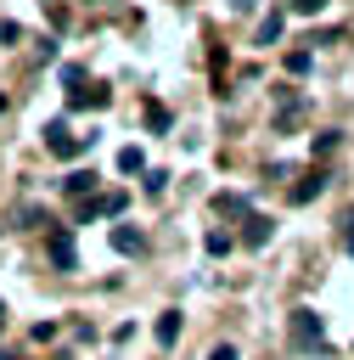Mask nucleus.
Returning a JSON list of instances; mask_svg holds the SVG:
<instances>
[{"mask_svg": "<svg viewBox=\"0 0 354 360\" xmlns=\"http://www.w3.org/2000/svg\"><path fill=\"white\" fill-rule=\"evenodd\" d=\"M118 169H124V174H140V169H146V152H140V146H124V152H118Z\"/></svg>", "mask_w": 354, "mask_h": 360, "instance_id": "ddd939ff", "label": "nucleus"}, {"mask_svg": "<svg viewBox=\"0 0 354 360\" xmlns=\"http://www.w3.org/2000/svg\"><path fill=\"white\" fill-rule=\"evenodd\" d=\"M202 248H208L214 259H225V253H230V236H225V231H208V236H202Z\"/></svg>", "mask_w": 354, "mask_h": 360, "instance_id": "4468645a", "label": "nucleus"}, {"mask_svg": "<svg viewBox=\"0 0 354 360\" xmlns=\"http://www.w3.org/2000/svg\"><path fill=\"white\" fill-rule=\"evenodd\" d=\"M287 11H298V17H315V11H326V0H292Z\"/></svg>", "mask_w": 354, "mask_h": 360, "instance_id": "a211bd4d", "label": "nucleus"}, {"mask_svg": "<svg viewBox=\"0 0 354 360\" xmlns=\"http://www.w3.org/2000/svg\"><path fill=\"white\" fill-rule=\"evenodd\" d=\"M112 248H118V253H146V236H140L135 225H112Z\"/></svg>", "mask_w": 354, "mask_h": 360, "instance_id": "1a4fd4ad", "label": "nucleus"}, {"mask_svg": "<svg viewBox=\"0 0 354 360\" xmlns=\"http://www.w3.org/2000/svg\"><path fill=\"white\" fill-rule=\"evenodd\" d=\"M270 231H275V225H270L264 214H247V219H242V242H247V248H264Z\"/></svg>", "mask_w": 354, "mask_h": 360, "instance_id": "0eeeda50", "label": "nucleus"}, {"mask_svg": "<svg viewBox=\"0 0 354 360\" xmlns=\"http://www.w3.org/2000/svg\"><path fill=\"white\" fill-rule=\"evenodd\" d=\"M326 191V169H309L298 186H292V202H309V197H320Z\"/></svg>", "mask_w": 354, "mask_h": 360, "instance_id": "6e6552de", "label": "nucleus"}, {"mask_svg": "<svg viewBox=\"0 0 354 360\" xmlns=\"http://www.w3.org/2000/svg\"><path fill=\"white\" fill-rule=\"evenodd\" d=\"M62 191H67V197H79V202H84V197H96V169H73V174L62 180Z\"/></svg>", "mask_w": 354, "mask_h": 360, "instance_id": "423d86ee", "label": "nucleus"}, {"mask_svg": "<svg viewBox=\"0 0 354 360\" xmlns=\"http://www.w3.org/2000/svg\"><path fill=\"white\" fill-rule=\"evenodd\" d=\"M45 253H51V264H56V270H79V253H73L67 225H51V231H45Z\"/></svg>", "mask_w": 354, "mask_h": 360, "instance_id": "7ed1b4c3", "label": "nucleus"}, {"mask_svg": "<svg viewBox=\"0 0 354 360\" xmlns=\"http://www.w3.org/2000/svg\"><path fill=\"white\" fill-rule=\"evenodd\" d=\"M174 338H180V309H163V315H157V343L174 349Z\"/></svg>", "mask_w": 354, "mask_h": 360, "instance_id": "9b49d317", "label": "nucleus"}, {"mask_svg": "<svg viewBox=\"0 0 354 360\" xmlns=\"http://www.w3.org/2000/svg\"><path fill=\"white\" fill-rule=\"evenodd\" d=\"M208 360H242V354H236V343H214V349H208Z\"/></svg>", "mask_w": 354, "mask_h": 360, "instance_id": "6ab92c4d", "label": "nucleus"}, {"mask_svg": "<svg viewBox=\"0 0 354 360\" xmlns=\"http://www.w3.org/2000/svg\"><path fill=\"white\" fill-rule=\"evenodd\" d=\"M281 28H287V11H270V17L258 22V34H253V39H258V45H275V39H281Z\"/></svg>", "mask_w": 354, "mask_h": 360, "instance_id": "9d476101", "label": "nucleus"}, {"mask_svg": "<svg viewBox=\"0 0 354 360\" xmlns=\"http://www.w3.org/2000/svg\"><path fill=\"white\" fill-rule=\"evenodd\" d=\"M214 214H219V219H247L253 208H247L242 191H214Z\"/></svg>", "mask_w": 354, "mask_h": 360, "instance_id": "20e7f679", "label": "nucleus"}, {"mask_svg": "<svg viewBox=\"0 0 354 360\" xmlns=\"http://www.w3.org/2000/svg\"><path fill=\"white\" fill-rule=\"evenodd\" d=\"M62 84H67V90H84V68H79V62H62Z\"/></svg>", "mask_w": 354, "mask_h": 360, "instance_id": "2eb2a0df", "label": "nucleus"}, {"mask_svg": "<svg viewBox=\"0 0 354 360\" xmlns=\"http://www.w3.org/2000/svg\"><path fill=\"white\" fill-rule=\"evenodd\" d=\"M90 141H96V135H73L67 118H51V124H45V152H51V158H79V152H90Z\"/></svg>", "mask_w": 354, "mask_h": 360, "instance_id": "f257e3e1", "label": "nucleus"}, {"mask_svg": "<svg viewBox=\"0 0 354 360\" xmlns=\"http://www.w3.org/2000/svg\"><path fill=\"white\" fill-rule=\"evenodd\" d=\"M348 225H354V214H348ZM348 253H354V231H348Z\"/></svg>", "mask_w": 354, "mask_h": 360, "instance_id": "412c9836", "label": "nucleus"}, {"mask_svg": "<svg viewBox=\"0 0 354 360\" xmlns=\"http://www.w3.org/2000/svg\"><path fill=\"white\" fill-rule=\"evenodd\" d=\"M320 338H326V321L315 309H292L287 315V343L292 349H320Z\"/></svg>", "mask_w": 354, "mask_h": 360, "instance_id": "f03ea898", "label": "nucleus"}, {"mask_svg": "<svg viewBox=\"0 0 354 360\" xmlns=\"http://www.w3.org/2000/svg\"><path fill=\"white\" fill-rule=\"evenodd\" d=\"M287 73H292V79L309 73V51H287Z\"/></svg>", "mask_w": 354, "mask_h": 360, "instance_id": "dca6fc26", "label": "nucleus"}, {"mask_svg": "<svg viewBox=\"0 0 354 360\" xmlns=\"http://www.w3.org/2000/svg\"><path fill=\"white\" fill-rule=\"evenodd\" d=\"M17 39H22V28H17L11 17H0V45H17Z\"/></svg>", "mask_w": 354, "mask_h": 360, "instance_id": "f3484780", "label": "nucleus"}, {"mask_svg": "<svg viewBox=\"0 0 354 360\" xmlns=\"http://www.w3.org/2000/svg\"><path fill=\"white\" fill-rule=\"evenodd\" d=\"M0 332H6V304H0Z\"/></svg>", "mask_w": 354, "mask_h": 360, "instance_id": "4be33fe9", "label": "nucleus"}, {"mask_svg": "<svg viewBox=\"0 0 354 360\" xmlns=\"http://www.w3.org/2000/svg\"><path fill=\"white\" fill-rule=\"evenodd\" d=\"M107 101H112V90H101V84H90V90H67V107H73V112H84V107L101 112Z\"/></svg>", "mask_w": 354, "mask_h": 360, "instance_id": "39448f33", "label": "nucleus"}, {"mask_svg": "<svg viewBox=\"0 0 354 360\" xmlns=\"http://www.w3.org/2000/svg\"><path fill=\"white\" fill-rule=\"evenodd\" d=\"M0 360H11V354H0Z\"/></svg>", "mask_w": 354, "mask_h": 360, "instance_id": "5701e85b", "label": "nucleus"}, {"mask_svg": "<svg viewBox=\"0 0 354 360\" xmlns=\"http://www.w3.org/2000/svg\"><path fill=\"white\" fill-rule=\"evenodd\" d=\"M146 129H152V135L169 129V107H163V101H146Z\"/></svg>", "mask_w": 354, "mask_h": 360, "instance_id": "f8f14e48", "label": "nucleus"}, {"mask_svg": "<svg viewBox=\"0 0 354 360\" xmlns=\"http://www.w3.org/2000/svg\"><path fill=\"white\" fill-rule=\"evenodd\" d=\"M230 6H236V11H253V0H230Z\"/></svg>", "mask_w": 354, "mask_h": 360, "instance_id": "aec40b11", "label": "nucleus"}]
</instances>
